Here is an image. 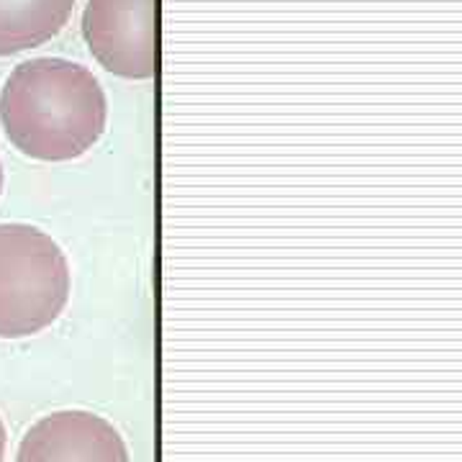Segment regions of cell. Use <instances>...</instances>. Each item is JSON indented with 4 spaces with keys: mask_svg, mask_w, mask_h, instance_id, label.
Returning <instances> with one entry per match:
<instances>
[{
    "mask_svg": "<svg viewBox=\"0 0 462 462\" xmlns=\"http://www.w3.org/2000/svg\"><path fill=\"white\" fill-rule=\"evenodd\" d=\"M108 103L88 67L39 57L8 75L0 90V124L11 144L44 162L85 154L106 132Z\"/></svg>",
    "mask_w": 462,
    "mask_h": 462,
    "instance_id": "obj_1",
    "label": "cell"
},
{
    "mask_svg": "<svg viewBox=\"0 0 462 462\" xmlns=\"http://www.w3.org/2000/svg\"><path fill=\"white\" fill-rule=\"evenodd\" d=\"M75 0H0V57L42 47L62 32Z\"/></svg>",
    "mask_w": 462,
    "mask_h": 462,
    "instance_id": "obj_5",
    "label": "cell"
},
{
    "mask_svg": "<svg viewBox=\"0 0 462 462\" xmlns=\"http://www.w3.org/2000/svg\"><path fill=\"white\" fill-rule=\"evenodd\" d=\"M69 285V263L50 234L0 224V339L47 329L65 311Z\"/></svg>",
    "mask_w": 462,
    "mask_h": 462,
    "instance_id": "obj_2",
    "label": "cell"
},
{
    "mask_svg": "<svg viewBox=\"0 0 462 462\" xmlns=\"http://www.w3.org/2000/svg\"><path fill=\"white\" fill-rule=\"evenodd\" d=\"M16 462H129V449L106 419L60 411L26 431Z\"/></svg>",
    "mask_w": 462,
    "mask_h": 462,
    "instance_id": "obj_4",
    "label": "cell"
},
{
    "mask_svg": "<svg viewBox=\"0 0 462 462\" xmlns=\"http://www.w3.org/2000/svg\"><path fill=\"white\" fill-rule=\"evenodd\" d=\"M0 193H3V165H0Z\"/></svg>",
    "mask_w": 462,
    "mask_h": 462,
    "instance_id": "obj_7",
    "label": "cell"
},
{
    "mask_svg": "<svg viewBox=\"0 0 462 462\" xmlns=\"http://www.w3.org/2000/svg\"><path fill=\"white\" fill-rule=\"evenodd\" d=\"M83 36L90 54L126 80L160 72V0H88Z\"/></svg>",
    "mask_w": 462,
    "mask_h": 462,
    "instance_id": "obj_3",
    "label": "cell"
},
{
    "mask_svg": "<svg viewBox=\"0 0 462 462\" xmlns=\"http://www.w3.org/2000/svg\"><path fill=\"white\" fill-rule=\"evenodd\" d=\"M5 442H8V437H5V427H3V419H0V462L5 457Z\"/></svg>",
    "mask_w": 462,
    "mask_h": 462,
    "instance_id": "obj_6",
    "label": "cell"
}]
</instances>
